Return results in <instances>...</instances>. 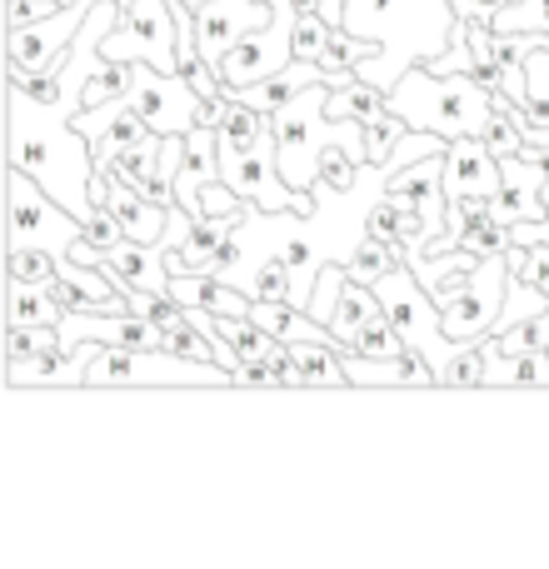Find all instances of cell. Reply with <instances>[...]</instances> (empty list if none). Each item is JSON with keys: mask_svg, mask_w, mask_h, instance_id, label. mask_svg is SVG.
I'll return each mask as SVG.
<instances>
[{"mask_svg": "<svg viewBox=\"0 0 549 569\" xmlns=\"http://www.w3.org/2000/svg\"><path fill=\"white\" fill-rule=\"evenodd\" d=\"M500 170H505V180H500V190H495V216H500L505 226H515V220H540L545 196H535V186L545 180V170L525 156H505Z\"/></svg>", "mask_w": 549, "mask_h": 569, "instance_id": "cell-15", "label": "cell"}, {"mask_svg": "<svg viewBox=\"0 0 549 569\" xmlns=\"http://www.w3.org/2000/svg\"><path fill=\"white\" fill-rule=\"evenodd\" d=\"M246 290L256 295V300H295V276H290V266H285V256L260 260V270L246 280Z\"/></svg>", "mask_w": 549, "mask_h": 569, "instance_id": "cell-31", "label": "cell"}, {"mask_svg": "<svg viewBox=\"0 0 549 569\" xmlns=\"http://www.w3.org/2000/svg\"><path fill=\"white\" fill-rule=\"evenodd\" d=\"M106 60H150L156 70H180V26L170 0H130L110 36L100 40Z\"/></svg>", "mask_w": 549, "mask_h": 569, "instance_id": "cell-5", "label": "cell"}, {"mask_svg": "<svg viewBox=\"0 0 549 569\" xmlns=\"http://www.w3.org/2000/svg\"><path fill=\"white\" fill-rule=\"evenodd\" d=\"M6 315L20 325H66V305L50 295V284H30V280H10Z\"/></svg>", "mask_w": 549, "mask_h": 569, "instance_id": "cell-20", "label": "cell"}, {"mask_svg": "<svg viewBox=\"0 0 549 569\" xmlns=\"http://www.w3.org/2000/svg\"><path fill=\"white\" fill-rule=\"evenodd\" d=\"M86 16H90V6H86V0H76V6H66V10H56V16L36 20V26L10 30L6 60H16L26 76H40V70H50V66H56V60L70 50V40L80 36Z\"/></svg>", "mask_w": 549, "mask_h": 569, "instance_id": "cell-10", "label": "cell"}, {"mask_svg": "<svg viewBox=\"0 0 549 569\" xmlns=\"http://www.w3.org/2000/svg\"><path fill=\"white\" fill-rule=\"evenodd\" d=\"M400 345H405V335L395 330V325H390V315L380 310V315H375V320L360 330V340H355V350H360V355H375V360H395V355H400Z\"/></svg>", "mask_w": 549, "mask_h": 569, "instance_id": "cell-33", "label": "cell"}, {"mask_svg": "<svg viewBox=\"0 0 549 569\" xmlns=\"http://www.w3.org/2000/svg\"><path fill=\"white\" fill-rule=\"evenodd\" d=\"M375 295H380L385 315H390V325L405 335V340H415V345L445 340V330H440V305L430 300V290H425V280L415 276L410 260H400L390 276L375 280Z\"/></svg>", "mask_w": 549, "mask_h": 569, "instance_id": "cell-9", "label": "cell"}, {"mask_svg": "<svg viewBox=\"0 0 549 569\" xmlns=\"http://www.w3.org/2000/svg\"><path fill=\"white\" fill-rule=\"evenodd\" d=\"M480 220H495V196H455L450 200V236L480 226Z\"/></svg>", "mask_w": 549, "mask_h": 569, "instance_id": "cell-35", "label": "cell"}, {"mask_svg": "<svg viewBox=\"0 0 549 569\" xmlns=\"http://www.w3.org/2000/svg\"><path fill=\"white\" fill-rule=\"evenodd\" d=\"M485 370H490V340H465L440 360V385H450V390L485 385Z\"/></svg>", "mask_w": 549, "mask_h": 569, "instance_id": "cell-23", "label": "cell"}, {"mask_svg": "<svg viewBox=\"0 0 549 569\" xmlns=\"http://www.w3.org/2000/svg\"><path fill=\"white\" fill-rule=\"evenodd\" d=\"M450 250H465V256H475V260L505 256V250H510V226H505L500 216H495V220H480V226H470V230H460V236H450Z\"/></svg>", "mask_w": 549, "mask_h": 569, "instance_id": "cell-25", "label": "cell"}, {"mask_svg": "<svg viewBox=\"0 0 549 569\" xmlns=\"http://www.w3.org/2000/svg\"><path fill=\"white\" fill-rule=\"evenodd\" d=\"M380 295H375V284H360V280H345L340 290V305H335V320H330V335L340 340V350H355V340H360V330L380 315Z\"/></svg>", "mask_w": 549, "mask_h": 569, "instance_id": "cell-19", "label": "cell"}, {"mask_svg": "<svg viewBox=\"0 0 549 569\" xmlns=\"http://www.w3.org/2000/svg\"><path fill=\"white\" fill-rule=\"evenodd\" d=\"M340 26L395 50V76H405L410 66L430 60L445 40H455L460 16L450 0H345Z\"/></svg>", "mask_w": 549, "mask_h": 569, "instance_id": "cell-2", "label": "cell"}, {"mask_svg": "<svg viewBox=\"0 0 549 569\" xmlns=\"http://www.w3.org/2000/svg\"><path fill=\"white\" fill-rule=\"evenodd\" d=\"M345 76H325L315 86H305L295 100H285L280 110H270V136H274V160H280L285 186L295 190H315L320 186V150L330 140H320V130L340 126V120L325 116V100H330V86Z\"/></svg>", "mask_w": 549, "mask_h": 569, "instance_id": "cell-3", "label": "cell"}, {"mask_svg": "<svg viewBox=\"0 0 549 569\" xmlns=\"http://www.w3.org/2000/svg\"><path fill=\"white\" fill-rule=\"evenodd\" d=\"M405 260V250H395V246H385V240H375V236H365L360 246H355V256L345 260V270H350V280H360V284H375L380 276H390L395 266Z\"/></svg>", "mask_w": 549, "mask_h": 569, "instance_id": "cell-24", "label": "cell"}, {"mask_svg": "<svg viewBox=\"0 0 549 569\" xmlns=\"http://www.w3.org/2000/svg\"><path fill=\"white\" fill-rule=\"evenodd\" d=\"M505 295H510V260H505V256L480 260V266H475V276H470V284H465V295L440 310L445 340H450V345L485 340V335L495 330V320H500V310H505Z\"/></svg>", "mask_w": 549, "mask_h": 569, "instance_id": "cell-7", "label": "cell"}, {"mask_svg": "<svg viewBox=\"0 0 549 569\" xmlns=\"http://www.w3.org/2000/svg\"><path fill=\"white\" fill-rule=\"evenodd\" d=\"M106 270L120 284H140V290H170V260L160 246H146V240H126V246L110 250Z\"/></svg>", "mask_w": 549, "mask_h": 569, "instance_id": "cell-17", "label": "cell"}, {"mask_svg": "<svg viewBox=\"0 0 549 569\" xmlns=\"http://www.w3.org/2000/svg\"><path fill=\"white\" fill-rule=\"evenodd\" d=\"M530 284H540V290L549 295V250L540 246V256H535V270H530Z\"/></svg>", "mask_w": 549, "mask_h": 569, "instance_id": "cell-39", "label": "cell"}, {"mask_svg": "<svg viewBox=\"0 0 549 569\" xmlns=\"http://www.w3.org/2000/svg\"><path fill=\"white\" fill-rule=\"evenodd\" d=\"M130 80H136V66L130 60H106L86 76L80 86V110H96V106H110V100H126L130 96Z\"/></svg>", "mask_w": 549, "mask_h": 569, "instance_id": "cell-22", "label": "cell"}, {"mask_svg": "<svg viewBox=\"0 0 549 569\" xmlns=\"http://www.w3.org/2000/svg\"><path fill=\"white\" fill-rule=\"evenodd\" d=\"M136 80H130V106L150 120V130L160 136H190L196 130L200 96L190 90V80L180 70H156L150 60H130Z\"/></svg>", "mask_w": 549, "mask_h": 569, "instance_id": "cell-8", "label": "cell"}, {"mask_svg": "<svg viewBox=\"0 0 549 569\" xmlns=\"http://www.w3.org/2000/svg\"><path fill=\"white\" fill-rule=\"evenodd\" d=\"M365 236H375V240H385V246H395V250H410L405 246V206L395 196H380L370 206V216H365Z\"/></svg>", "mask_w": 549, "mask_h": 569, "instance_id": "cell-30", "label": "cell"}, {"mask_svg": "<svg viewBox=\"0 0 549 569\" xmlns=\"http://www.w3.org/2000/svg\"><path fill=\"white\" fill-rule=\"evenodd\" d=\"M355 170H360V160L350 156V146H335V140H330V146L320 150V180H325V186H330V190H340V196H350V190H355V180H360V176H355Z\"/></svg>", "mask_w": 549, "mask_h": 569, "instance_id": "cell-32", "label": "cell"}, {"mask_svg": "<svg viewBox=\"0 0 549 569\" xmlns=\"http://www.w3.org/2000/svg\"><path fill=\"white\" fill-rule=\"evenodd\" d=\"M405 116H395V110H385L380 120H370L365 126V166H390V156H395V146L405 140Z\"/></svg>", "mask_w": 549, "mask_h": 569, "instance_id": "cell-28", "label": "cell"}, {"mask_svg": "<svg viewBox=\"0 0 549 569\" xmlns=\"http://www.w3.org/2000/svg\"><path fill=\"white\" fill-rule=\"evenodd\" d=\"M6 276H10V280H30V284H50V280L60 276V260H56V250L10 246V250H6Z\"/></svg>", "mask_w": 549, "mask_h": 569, "instance_id": "cell-27", "label": "cell"}, {"mask_svg": "<svg viewBox=\"0 0 549 569\" xmlns=\"http://www.w3.org/2000/svg\"><path fill=\"white\" fill-rule=\"evenodd\" d=\"M345 280H350V270H345V266H330V260H325V266H320V276H315L310 300H305V310H310L315 320L325 325V330H330V320H335V305H340Z\"/></svg>", "mask_w": 549, "mask_h": 569, "instance_id": "cell-29", "label": "cell"}, {"mask_svg": "<svg viewBox=\"0 0 549 569\" xmlns=\"http://www.w3.org/2000/svg\"><path fill=\"white\" fill-rule=\"evenodd\" d=\"M160 156H166V136L160 130H150L146 140H136V146H126L120 156H110L100 170H110L116 180H126V186H136V190H146V180L160 170Z\"/></svg>", "mask_w": 549, "mask_h": 569, "instance_id": "cell-21", "label": "cell"}, {"mask_svg": "<svg viewBox=\"0 0 549 569\" xmlns=\"http://www.w3.org/2000/svg\"><path fill=\"white\" fill-rule=\"evenodd\" d=\"M290 345L295 385H350L340 340H285Z\"/></svg>", "mask_w": 549, "mask_h": 569, "instance_id": "cell-18", "label": "cell"}, {"mask_svg": "<svg viewBox=\"0 0 549 569\" xmlns=\"http://www.w3.org/2000/svg\"><path fill=\"white\" fill-rule=\"evenodd\" d=\"M390 110L405 116L410 130H435V136H480L495 116V90L480 86L470 70H450L435 76L425 66H410L400 86L390 90Z\"/></svg>", "mask_w": 549, "mask_h": 569, "instance_id": "cell-1", "label": "cell"}, {"mask_svg": "<svg viewBox=\"0 0 549 569\" xmlns=\"http://www.w3.org/2000/svg\"><path fill=\"white\" fill-rule=\"evenodd\" d=\"M86 236L96 240V246L106 250V256H110V250H116V246H126V240H130L126 230H120V220L110 216L106 206H90V210H86Z\"/></svg>", "mask_w": 549, "mask_h": 569, "instance_id": "cell-36", "label": "cell"}, {"mask_svg": "<svg viewBox=\"0 0 549 569\" xmlns=\"http://www.w3.org/2000/svg\"><path fill=\"white\" fill-rule=\"evenodd\" d=\"M480 10L495 20V16H500V10H505V0H480Z\"/></svg>", "mask_w": 549, "mask_h": 569, "instance_id": "cell-40", "label": "cell"}, {"mask_svg": "<svg viewBox=\"0 0 549 569\" xmlns=\"http://www.w3.org/2000/svg\"><path fill=\"white\" fill-rule=\"evenodd\" d=\"M220 180H226L236 196H246L250 206H260L266 216L310 220L315 210H320L310 190L285 186L280 160H274V136L266 140V146H256V150H220Z\"/></svg>", "mask_w": 549, "mask_h": 569, "instance_id": "cell-6", "label": "cell"}, {"mask_svg": "<svg viewBox=\"0 0 549 569\" xmlns=\"http://www.w3.org/2000/svg\"><path fill=\"white\" fill-rule=\"evenodd\" d=\"M66 10L60 0H6V30H20V26H36V20L56 16Z\"/></svg>", "mask_w": 549, "mask_h": 569, "instance_id": "cell-37", "label": "cell"}, {"mask_svg": "<svg viewBox=\"0 0 549 569\" xmlns=\"http://www.w3.org/2000/svg\"><path fill=\"white\" fill-rule=\"evenodd\" d=\"M545 310H549V295L540 290V284L515 280V276H510V295H505V310H500V320H495V330H490V335L515 330L520 320H530V315H545Z\"/></svg>", "mask_w": 549, "mask_h": 569, "instance_id": "cell-26", "label": "cell"}, {"mask_svg": "<svg viewBox=\"0 0 549 569\" xmlns=\"http://www.w3.org/2000/svg\"><path fill=\"white\" fill-rule=\"evenodd\" d=\"M230 380H236V385H280V375H274L270 360H240Z\"/></svg>", "mask_w": 549, "mask_h": 569, "instance_id": "cell-38", "label": "cell"}, {"mask_svg": "<svg viewBox=\"0 0 549 569\" xmlns=\"http://www.w3.org/2000/svg\"><path fill=\"white\" fill-rule=\"evenodd\" d=\"M106 210L120 220L130 240H146V246H160L166 240V226H170V210L160 200H150L146 190L126 186V180L110 176V196H106Z\"/></svg>", "mask_w": 549, "mask_h": 569, "instance_id": "cell-14", "label": "cell"}, {"mask_svg": "<svg viewBox=\"0 0 549 569\" xmlns=\"http://www.w3.org/2000/svg\"><path fill=\"white\" fill-rule=\"evenodd\" d=\"M274 16L270 0H206V6L196 10V40H200V60H210V66L220 70V60H226V50L236 46L246 30L266 26Z\"/></svg>", "mask_w": 549, "mask_h": 569, "instance_id": "cell-11", "label": "cell"}, {"mask_svg": "<svg viewBox=\"0 0 549 569\" xmlns=\"http://www.w3.org/2000/svg\"><path fill=\"white\" fill-rule=\"evenodd\" d=\"M6 200H10V246H40V250L66 256L70 240L86 236V220L60 206V200L20 166H10V176H6Z\"/></svg>", "mask_w": 549, "mask_h": 569, "instance_id": "cell-4", "label": "cell"}, {"mask_svg": "<svg viewBox=\"0 0 549 569\" xmlns=\"http://www.w3.org/2000/svg\"><path fill=\"white\" fill-rule=\"evenodd\" d=\"M90 360H96V350H90L86 340H56L30 365H10L6 380L16 385V390L20 385H86Z\"/></svg>", "mask_w": 549, "mask_h": 569, "instance_id": "cell-13", "label": "cell"}, {"mask_svg": "<svg viewBox=\"0 0 549 569\" xmlns=\"http://www.w3.org/2000/svg\"><path fill=\"white\" fill-rule=\"evenodd\" d=\"M335 20L325 16H300L295 20V60H320V50L330 46Z\"/></svg>", "mask_w": 549, "mask_h": 569, "instance_id": "cell-34", "label": "cell"}, {"mask_svg": "<svg viewBox=\"0 0 549 569\" xmlns=\"http://www.w3.org/2000/svg\"><path fill=\"white\" fill-rule=\"evenodd\" d=\"M330 70L320 66V60H290L285 70H274V76L266 80H256V86H226V96L230 100H246V106H256V110H280L285 100H295L305 86H315V80H325Z\"/></svg>", "mask_w": 549, "mask_h": 569, "instance_id": "cell-16", "label": "cell"}, {"mask_svg": "<svg viewBox=\"0 0 549 569\" xmlns=\"http://www.w3.org/2000/svg\"><path fill=\"white\" fill-rule=\"evenodd\" d=\"M505 180L500 156L485 146L480 136H455L445 146V190L455 196H495Z\"/></svg>", "mask_w": 549, "mask_h": 569, "instance_id": "cell-12", "label": "cell"}]
</instances>
